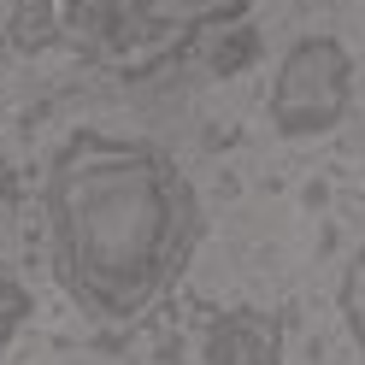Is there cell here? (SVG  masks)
Wrapping results in <instances>:
<instances>
[{
  "label": "cell",
  "mask_w": 365,
  "mask_h": 365,
  "mask_svg": "<svg viewBox=\"0 0 365 365\" xmlns=\"http://www.w3.org/2000/svg\"><path fill=\"white\" fill-rule=\"evenodd\" d=\"M41 207L53 277L95 324H142L207 236L189 171L142 135L71 130L48 159Z\"/></svg>",
  "instance_id": "obj_1"
},
{
  "label": "cell",
  "mask_w": 365,
  "mask_h": 365,
  "mask_svg": "<svg viewBox=\"0 0 365 365\" xmlns=\"http://www.w3.org/2000/svg\"><path fill=\"white\" fill-rule=\"evenodd\" d=\"M354 95V59L336 36H301L277 65V83H271L265 118L277 135L289 142H307V135H324L341 124Z\"/></svg>",
  "instance_id": "obj_2"
},
{
  "label": "cell",
  "mask_w": 365,
  "mask_h": 365,
  "mask_svg": "<svg viewBox=\"0 0 365 365\" xmlns=\"http://www.w3.org/2000/svg\"><path fill=\"white\" fill-rule=\"evenodd\" d=\"M247 12V0H112V53L106 71L153 77L165 59H177L200 30L230 24Z\"/></svg>",
  "instance_id": "obj_3"
},
{
  "label": "cell",
  "mask_w": 365,
  "mask_h": 365,
  "mask_svg": "<svg viewBox=\"0 0 365 365\" xmlns=\"http://www.w3.org/2000/svg\"><path fill=\"white\" fill-rule=\"evenodd\" d=\"M207 365H283V324L254 307L218 312L207 324Z\"/></svg>",
  "instance_id": "obj_4"
},
{
  "label": "cell",
  "mask_w": 365,
  "mask_h": 365,
  "mask_svg": "<svg viewBox=\"0 0 365 365\" xmlns=\"http://www.w3.org/2000/svg\"><path fill=\"white\" fill-rule=\"evenodd\" d=\"M341 324H348V336H354V348H359V359H365V242L354 247V259H348V271H341Z\"/></svg>",
  "instance_id": "obj_5"
},
{
  "label": "cell",
  "mask_w": 365,
  "mask_h": 365,
  "mask_svg": "<svg viewBox=\"0 0 365 365\" xmlns=\"http://www.w3.org/2000/svg\"><path fill=\"white\" fill-rule=\"evenodd\" d=\"M24 312H30V294L18 289L12 277H0V341L18 330V318H24Z\"/></svg>",
  "instance_id": "obj_6"
},
{
  "label": "cell",
  "mask_w": 365,
  "mask_h": 365,
  "mask_svg": "<svg viewBox=\"0 0 365 365\" xmlns=\"http://www.w3.org/2000/svg\"><path fill=\"white\" fill-rule=\"evenodd\" d=\"M247 59H254V30H236V48H224L212 65L218 71H236V65H247Z\"/></svg>",
  "instance_id": "obj_7"
}]
</instances>
